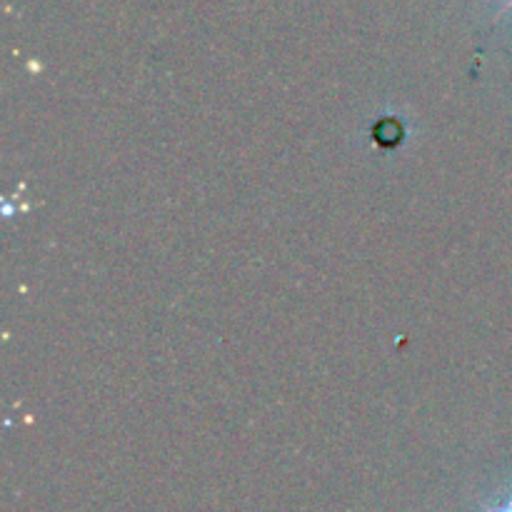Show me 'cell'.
<instances>
[{"mask_svg": "<svg viewBox=\"0 0 512 512\" xmlns=\"http://www.w3.org/2000/svg\"><path fill=\"white\" fill-rule=\"evenodd\" d=\"M508 10H512V0H508V3H505V8L500 10V13H508Z\"/></svg>", "mask_w": 512, "mask_h": 512, "instance_id": "3", "label": "cell"}, {"mask_svg": "<svg viewBox=\"0 0 512 512\" xmlns=\"http://www.w3.org/2000/svg\"><path fill=\"white\" fill-rule=\"evenodd\" d=\"M375 143L383 145V148H395V145L403 143V125L393 118H385L375 125Z\"/></svg>", "mask_w": 512, "mask_h": 512, "instance_id": "1", "label": "cell"}, {"mask_svg": "<svg viewBox=\"0 0 512 512\" xmlns=\"http://www.w3.org/2000/svg\"><path fill=\"white\" fill-rule=\"evenodd\" d=\"M485 512H512V485H510L508 500H505L503 505H493V508H488Z\"/></svg>", "mask_w": 512, "mask_h": 512, "instance_id": "2", "label": "cell"}]
</instances>
